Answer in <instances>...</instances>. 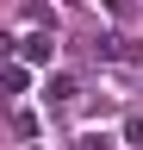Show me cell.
<instances>
[{
  "instance_id": "cell-4",
  "label": "cell",
  "mask_w": 143,
  "mask_h": 150,
  "mask_svg": "<svg viewBox=\"0 0 143 150\" xmlns=\"http://www.w3.org/2000/svg\"><path fill=\"white\" fill-rule=\"evenodd\" d=\"M68 6H75V0H68Z\"/></svg>"
},
{
  "instance_id": "cell-3",
  "label": "cell",
  "mask_w": 143,
  "mask_h": 150,
  "mask_svg": "<svg viewBox=\"0 0 143 150\" xmlns=\"http://www.w3.org/2000/svg\"><path fill=\"white\" fill-rule=\"evenodd\" d=\"M131 6H137V0H112V13H131Z\"/></svg>"
},
{
  "instance_id": "cell-1",
  "label": "cell",
  "mask_w": 143,
  "mask_h": 150,
  "mask_svg": "<svg viewBox=\"0 0 143 150\" xmlns=\"http://www.w3.org/2000/svg\"><path fill=\"white\" fill-rule=\"evenodd\" d=\"M19 50H25V63H50V56H56V38H50V31H31Z\"/></svg>"
},
{
  "instance_id": "cell-2",
  "label": "cell",
  "mask_w": 143,
  "mask_h": 150,
  "mask_svg": "<svg viewBox=\"0 0 143 150\" xmlns=\"http://www.w3.org/2000/svg\"><path fill=\"white\" fill-rule=\"evenodd\" d=\"M124 138H131V144L143 150V119H131V125H124Z\"/></svg>"
}]
</instances>
